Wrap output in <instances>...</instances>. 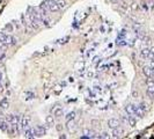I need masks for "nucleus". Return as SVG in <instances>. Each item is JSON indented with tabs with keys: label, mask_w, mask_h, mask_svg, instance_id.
<instances>
[{
	"label": "nucleus",
	"mask_w": 154,
	"mask_h": 139,
	"mask_svg": "<svg viewBox=\"0 0 154 139\" xmlns=\"http://www.w3.org/2000/svg\"><path fill=\"white\" fill-rule=\"evenodd\" d=\"M45 4H46V6H48L49 11L52 12V13H57V12H59V11L61 9V8L59 7V5L57 4V1H54V0H46Z\"/></svg>",
	"instance_id": "obj_2"
},
{
	"label": "nucleus",
	"mask_w": 154,
	"mask_h": 139,
	"mask_svg": "<svg viewBox=\"0 0 154 139\" xmlns=\"http://www.w3.org/2000/svg\"><path fill=\"white\" fill-rule=\"evenodd\" d=\"M52 111H53V116L56 118H60L64 115V108L63 107H54V108H52Z\"/></svg>",
	"instance_id": "obj_7"
},
{
	"label": "nucleus",
	"mask_w": 154,
	"mask_h": 139,
	"mask_svg": "<svg viewBox=\"0 0 154 139\" xmlns=\"http://www.w3.org/2000/svg\"><path fill=\"white\" fill-rule=\"evenodd\" d=\"M136 108L137 105L133 104V103H129L126 107H125V111H126V115H133L136 114Z\"/></svg>",
	"instance_id": "obj_9"
},
{
	"label": "nucleus",
	"mask_w": 154,
	"mask_h": 139,
	"mask_svg": "<svg viewBox=\"0 0 154 139\" xmlns=\"http://www.w3.org/2000/svg\"><path fill=\"white\" fill-rule=\"evenodd\" d=\"M109 137H110V134L108 132H103L101 136H99V138H109Z\"/></svg>",
	"instance_id": "obj_20"
},
{
	"label": "nucleus",
	"mask_w": 154,
	"mask_h": 139,
	"mask_svg": "<svg viewBox=\"0 0 154 139\" xmlns=\"http://www.w3.org/2000/svg\"><path fill=\"white\" fill-rule=\"evenodd\" d=\"M146 92H147V95L151 99L154 97V80L153 79H149L147 81V91Z\"/></svg>",
	"instance_id": "obj_3"
},
{
	"label": "nucleus",
	"mask_w": 154,
	"mask_h": 139,
	"mask_svg": "<svg viewBox=\"0 0 154 139\" xmlns=\"http://www.w3.org/2000/svg\"><path fill=\"white\" fill-rule=\"evenodd\" d=\"M35 130H36V137H42L46 133V128L44 125H37Z\"/></svg>",
	"instance_id": "obj_11"
},
{
	"label": "nucleus",
	"mask_w": 154,
	"mask_h": 139,
	"mask_svg": "<svg viewBox=\"0 0 154 139\" xmlns=\"http://www.w3.org/2000/svg\"><path fill=\"white\" fill-rule=\"evenodd\" d=\"M66 129H67L70 132H73V131H75V129H77V123L74 122V120H71V121H66Z\"/></svg>",
	"instance_id": "obj_12"
},
{
	"label": "nucleus",
	"mask_w": 154,
	"mask_h": 139,
	"mask_svg": "<svg viewBox=\"0 0 154 139\" xmlns=\"http://www.w3.org/2000/svg\"><path fill=\"white\" fill-rule=\"evenodd\" d=\"M0 44L4 46H13L16 44V38L12 35H7L4 32H0Z\"/></svg>",
	"instance_id": "obj_1"
},
{
	"label": "nucleus",
	"mask_w": 154,
	"mask_h": 139,
	"mask_svg": "<svg viewBox=\"0 0 154 139\" xmlns=\"http://www.w3.org/2000/svg\"><path fill=\"white\" fill-rule=\"evenodd\" d=\"M9 107V101H8V99H3L1 101H0V108L1 109H7Z\"/></svg>",
	"instance_id": "obj_14"
},
{
	"label": "nucleus",
	"mask_w": 154,
	"mask_h": 139,
	"mask_svg": "<svg viewBox=\"0 0 154 139\" xmlns=\"http://www.w3.org/2000/svg\"><path fill=\"white\" fill-rule=\"evenodd\" d=\"M122 134H123V130L122 129L117 128V129L112 130V137L114 138H119V137H122Z\"/></svg>",
	"instance_id": "obj_13"
},
{
	"label": "nucleus",
	"mask_w": 154,
	"mask_h": 139,
	"mask_svg": "<svg viewBox=\"0 0 154 139\" xmlns=\"http://www.w3.org/2000/svg\"><path fill=\"white\" fill-rule=\"evenodd\" d=\"M29 125H30V117H29V116H22L21 122H20V128H21V130L24 131Z\"/></svg>",
	"instance_id": "obj_5"
},
{
	"label": "nucleus",
	"mask_w": 154,
	"mask_h": 139,
	"mask_svg": "<svg viewBox=\"0 0 154 139\" xmlns=\"http://www.w3.org/2000/svg\"><path fill=\"white\" fill-rule=\"evenodd\" d=\"M24 137L26 138H36V130H35V128L28 126L24 130Z\"/></svg>",
	"instance_id": "obj_4"
},
{
	"label": "nucleus",
	"mask_w": 154,
	"mask_h": 139,
	"mask_svg": "<svg viewBox=\"0 0 154 139\" xmlns=\"http://www.w3.org/2000/svg\"><path fill=\"white\" fill-rule=\"evenodd\" d=\"M143 73H144V75H145L146 78H148V79H153V78H154V72L151 70V67H149L148 65L143 67Z\"/></svg>",
	"instance_id": "obj_8"
},
{
	"label": "nucleus",
	"mask_w": 154,
	"mask_h": 139,
	"mask_svg": "<svg viewBox=\"0 0 154 139\" xmlns=\"http://www.w3.org/2000/svg\"><path fill=\"white\" fill-rule=\"evenodd\" d=\"M75 111H71V113H69L67 114V116H66V121H71V120H74L75 118Z\"/></svg>",
	"instance_id": "obj_16"
},
{
	"label": "nucleus",
	"mask_w": 154,
	"mask_h": 139,
	"mask_svg": "<svg viewBox=\"0 0 154 139\" xmlns=\"http://www.w3.org/2000/svg\"><path fill=\"white\" fill-rule=\"evenodd\" d=\"M45 121H46V123L49 124V125H51L53 122H54V116H52V115H50V116H48L46 118H45Z\"/></svg>",
	"instance_id": "obj_17"
},
{
	"label": "nucleus",
	"mask_w": 154,
	"mask_h": 139,
	"mask_svg": "<svg viewBox=\"0 0 154 139\" xmlns=\"http://www.w3.org/2000/svg\"><path fill=\"white\" fill-rule=\"evenodd\" d=\"M63 128H64V126H63V125H61V124H57V126H56V130L60 132L61 130H63Z\"/></svg>",
	"instance_id": "obj_22"
},
{
	"label": "nucleus",
	"mask_w": 154,
	"mask_h": 139,
	"mask_svg": "<svg viewBox=\"0 0 154 139\" xmlns=\"http://www.w3.org/2000/svg\"><path fill=\"white\" fill-rule=\"evenodd\" d=\"M4 29H5V30H8V33H12V32H13V26H12V23L6 24Z\"/></svg>",
	"instance_id": "obj_18"
},
{
	"label": "nucleus",
	"mask_w": 154,
	"mask_h": 139,
	"mask_svg": "<svg viewBox=\"0 0 154 139\" xmlns=\"http://www.w3.org/2000/svg\"><path fill=\"white\" fill-rule=\"evenodd\" d=\"M67 41H70V37H69V36L65 37V38H63V40L57 41V43H59V44H64V43H67Z\"/></svg>",
	"instance_id": "obj_19"
},
{
	"label": "nucleus",
	"mask_w": 154,
	"mask_h": 139,
	"mask_svg": "<svg viewBox=\"0 0 154 139\" xmlns=\"http://www.w3.org/2000/svg\"><path fill=\"white\" fill-rule=\"evenodd\" d=\"M57 4L59 5L60 8H65L67 6V3H66V0H56Z\"/></svg>",
	"instance_id": "obj_15"
},
{
	"label": "nucleus",
	"mask_w": 154,
	"mask_h": 139,
	"mask_svg": "<svg viewBox=\"0 0 154 139\" xmlns=\"http://www.w3.org/2000/svg\"><path fill=\"white\" fill-rule=\"evenodd\" d=\"M148 66H149V67H151V70L154 72V59L149 60V64H148Z\"/></svg>",
	"instance_id": "obj_21"
},
{
	"label": "nucleus",
	"mask_w": 154,
	"mask_h": 139,
	"mask_svg": "<svg viewBox=\"0 0 154 139\" xmlns=\"http://www.w3.org/2000/svg\"><path fill=\"white\" fill-rule=\"evenodd\" d=\"M140 57L144 58V59H148V60H149V58H151V49H149V48H144V49H141V51H140Z\"/></svg>",
	"instance_id": "obj_10"
},
{
	"label": "nucleus",
	"mask_w": 154,
	"mask_h": 139,
	"mask_svg": "<svg viewBox=\"0 0 154 139\" xmlns=\"http://www.w3.org/2000/svg\"><path fill=\"white\" fill-rule=\"evenodd\" d=\"M119 126H120V121L119 120H117V118H110L108 121V128L109 129L114 130V129H117Z\"/></svg>",
	"instance_id": "obj_6"
}]
</instances>
